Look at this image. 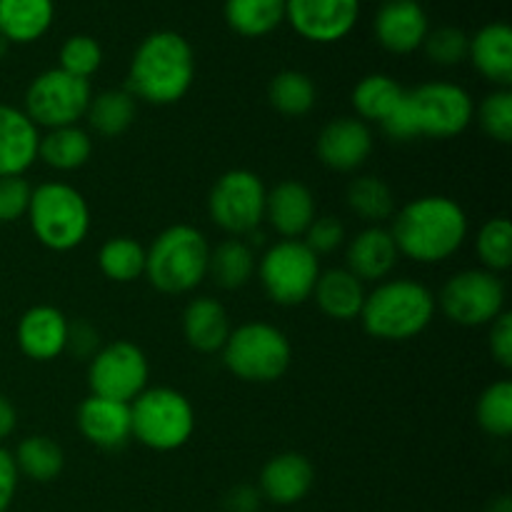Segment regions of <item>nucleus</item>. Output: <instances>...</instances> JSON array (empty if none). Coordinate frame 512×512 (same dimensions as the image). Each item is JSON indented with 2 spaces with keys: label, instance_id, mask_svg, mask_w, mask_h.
Masks as SVG:
<instances>
[{
  "label": "nucleus",
  "instance_id": "1",
  "mask_svg": "<svg viewBox=\"0 0 512 512\" xmlns=\"http://www.w3.org/2000/svg\"><path fill=\"white\" fill-rule=\"evenodd\" d=\"M390 233L400 258L440 265L460 253L470 235V220L463 205L450 195H420L395 210Z\"/></svg>",
  "mask_w": 512,
  "mask_h": 512
},
{
  "label": "nucleus",
  "instance_id": "2",
  "mask_svg": "<svg viewBox=\"0 0 512 512\" xmlns=\"http://www.w3.org/2000/svg\"><path fill=\"white\" fill-rule=\"evenodd\" d=\"M195 83V50L175 30H155L135 48L128 68V90L138 103L168 108L180 103Z\"/></svg>",
  "mask_w": 512,
  "mask_h": 512
},
{
  "label": "nucleus",
  "instance_id": "3",
  "mask_svg": "<svg viewBox=\"0 0 512 512\" xmlns=\"http://www.w3.org/2000/svg\"><path fill=\"white\" fill-rule=\"evenodd\" d=\"M438 313L435 293L413 278H388L365 295L360 325L380 343H408L430 328Z\"/></svg>",
  "mask_w": 512,
  "mask_h": 512
},
{
  "label": "nucleus",
  "instance_id": "4",
  "mask_svg": "<svg viewBox=\"0 0 512 512\" xmlns=\"http://www.w3.org/2000/svg\"><path fill=\"white\" fill-rule=\"evenodd\" d=\"M208 235L188 223H175L160 230L145 248V278L163 295H188L208 278Z\"/></svg>",
  "mask_w": 512,
  "mask_h": 512
},
{
  "label": "nucleus",
  "instance_id": "5",
  "mask_svg": "<svg viewBox=\"0 0 512 512\" xmlns=\"http://www.w3.org/2000/svg\"><path fill=\"white\" fill-rule=\"evenodd\" d=\"M25 218L33 238L50 253H70L80 248L93 228V213L85 195L63 180L35 185Z\"/></svg>",
  "mask_w": 512,
  "mask_h": 512
},
{
  "label": "nucleus",
  "instance_id": "6",
  "mask_svg": "<svg viewBox=\"0 0 512 512\" xmlns=\"http://www.w3.org/2000/svg\"><path fill=\"white\" fill-rule=\"evenodd\" d=\"M220 358L228 373L243 383H278L293 365V343L278 325L250 320L230 330Z\"/></svg>",
  "mask_w": 512,
  "mask_h": 512
},
{
  "label": "nucleus",
  "instance_id": "7",
  "mask_svg": "<svg viewBox=\"0 0 512 512\" xmlns=\"http://www.w3.org/2000/svg\"><path fill=\"white\" fill-rule=\"evenodd\" d=\"M195 408L190 398L168 385L145 388L130 403L133 440L155 453H175L185 448L195 433Z\"/></svg>",
  "mask_w": 512,
  "mask_h": 512
},
{
  "label": "nucleus",
  "instance_id": "8",
  "mask_svg": "<svg viewBox=\"0 0 512 512\" xmlns=\"http://www.w3.org/2000/svg\"><path fill=\"white\" fill-rule=\"evenodd\" d=\"M320 270V258L303 240H275L258 258L255 275L270 303L298 308L313 298Z\"/></svg>",
  "mask_w": 512,
  "mask_h": 512
},
{
  "label": "nucleus",
  "instance_id": "9",
  "mask_svg": "<svg viewBox=\"0 0 512 512\" xmlns=\"http://www.w3.org/2000/svg\"><path fill=\"white\" fill-rule=\"evenodd\" d=\"M438 310L460 328H488L508 310V288L503 275L485 268L458 270L435 295Z\"/></svg>",
  "mask_w": 512,
  "mask_h": 512
},
{
  "label": "nucleus",
  "instance_id": "10",
  "mask_svg": "<svg viewBox=\"0 0 512 512\" xmlns=\"http://www.w3.org/2000/svg\"><path fill=\"white\" fill-rule=\"evenodd\" d=\"M263 178L248 168L225 170L208 193V215L228 238H250L265 223Z\"/></svg>",
  "mask_w": 512,
  "mask_h": 512
},
{
  "label": "nucleus",
  "instance_id": "11",
  "mask_svg": "<svg viewBox=\"0 0 512 512\" xmlns=\"http://www.w3.org/2000/svg\"><path fill=\"white\" fill-rule=\"evenodd\" d=\"M90 98V80L75 78L60 68H48L35 75L25 88L23 110L38 128H65L85 120Z\"/></svg>",
  "mask_w": 512,
  "mask_h": 512
},
{
  "label": "nucleus",
  "instance_id": "12",
  "mask_svg": "<svg viewBox=\"0 0 512 512\" xmlns=\"http://www.w3.org/2000/svg\"><path fill=\"white\" fill-rule=\"evenodd\" d=\"M408 103L413 108L420 138H458L475 120L473 95L450 80H430L408 90Z\"/></svg>",
  "mask_w": 512,
  "mask_h": 512
},
{
  "label": "nucleus",
  "instance_id": "13",
  "mask_svg": "<svg viewBox=\"0 0 512 512\" xmlns=\"http://www.w3.org/2000/svg\"><path fill=\"white\" fill-rule=\"evenodd\" d=\"M150 360L143 348L130 340H113L100 345L88 360V388L100 398L133 403L145 388H150Z\"/></svg>",
  "mask_w": 512,
  "mask_h": 512
},
{
  "label": "nucleus",
  "instance_id": "14",
  "mask_svg": "<svg viewBox=\"0 0 512 512\" xmlns=\"http://www.w3.org/2000/svg\"><path fill=\"white\" fill-rule=\"evenodd\" d=\"M358 20L360 0H285V23L315 45L340 43Z\"/></svg>",
  "mask_w": 512,
  "mask_h": 512
},
{
  "label": "nucleus",
  "instance_id": "15",
  "mask_svg": "<svg viewBox=\"0 0 512 512\" xmlns=\"http://www.w3.org/2000/svg\"><path fill=\"white\" fill-rule=\"evenodd\" d=\"M375 148L373 128L355 115H340L320 128L315 155L335 173H358Z\"/></svg>",
  "mask_w": 512,
  "mask_h": 512
},
{
  "label": "nucleus",
  "instance_id": "16",
  "mask_svg": "<svg viewBox=\"0 0 512 512\" xmlns=\"http://www.w3.org/2000/svg\"><path fill=\"white\" fill-rule=\"evenodd\" d=\"M68 333V315L55 305L40 303L20 315L15 325V343L33 363H53L68 350Z\"/></svg>",
  "mask_w": 512,
  "mask_h": 512
},
{
  "label": "nucleus",
  "instance_id": "17",
  "mask_svg": "<svg viewBox=\"0 0 512 512\" xmlns=\"http://www.w3.org/2000/svg\"><path fill=\"white\" fill-rule=\"evenodd\" d=\"M375 40L393 55H410L423 48L430 20L418 0H385L373 20Z\"/></svg>",
  "mask_w": 512,
  "mask_h": 512
},
{
  "label": "nucleus",
  "instance_id": "18",
  "mask_svg": "<svg viewBox=\"0 0 512 512\" xmlns=\"http://www.w3.org/2000/svg\"><path fill=\"white\" fill-rule=\"evenodd\" d=\"M315 218H318L315 193L303 180L288 178L268 188L265 223L280 240H300Z\"/></svg>",
  "mask_w": 512,
  "mask_h": 512
},
{
  "label": "nucleus",
  "instance_id": "19",
  "mask_svg": "<svg viewBox=\"0 0 512 512\" xmlns=\"http://www.w3.org/2000/svg\"><path fill=\"white\" fill-rule=\"evenodd\" d=\"M315 485V468L303 453L285 450L273 455L260 470L255 488L260 490L263 503H273L278 508L303 503Z\"/></svg>",
  "mask_w": 512,
  "mask_h": 512
},
{
  "label": "nucleus",
  "instance_id": "20",
  "mask_svg": "<svg viewBox=\"0 0 512 512\" xmlns=\"http://www.w3.org/2000/svg\"><path fill=\"white\" fill-rule=\"evenodd\" d=\"M400 253L393 233L385 225H365L345 240V265L355 278L368 283H383L398 268Z\"/></svg>",
  "mask_w": 512,
  "mask_h": 512
},
{
  "label": "nucleus",
  "instance_id": "21",
  "mask_svg": "<svg viewBox=\"0 0 512 512\" xmlns=\"http://www.w3.org/2000/svg\"><path fill=\"white\" fill-rule=\"evenodd\" d=\"M80 435L85 443L95 445L100 450H120L133 440L130 430V405L118 400L100 398L90 393L75 413Z\"/></svg>",
  "mask_w": 512,
  "mask_h": 512
},
{
  "label": "nucleus",
  "instance_id": "22",
  "mask_svg": "<svg viewBox=\"0 0 512 512\" xmlns=\"http://www.w3.org/2000/svg\"><path fill=\"white\" fill-rule=\"evenodd\" d=\"M40 128L23 108L0 103V178L25 175L38 163Z\"/></svg>",
  "mask_w": 512,
  "mask_h": 512
},
{
  "label": "nucleus",
  "instance_id": "23",
  "mask_svg": "<svg viewBox=\"0 0 512 512\" xmlns=\"http://www.w3.org/2000/svg\"><path fill=\"white\" fill-rule=\"evenodd\" d=\"M468 60L478 70L480 78L488 80L495 88L512 85V30L503 20L483 25L470 38Z\"/></svg>",
  "mask_w": 512,
  "mask_h": 512
},
{
  "label": "nucleus",
  "instance_id": "24",
  "mask_svg": "<svg viewBox=\"0 0 512 512\" xmlns=\"http://www.w3.org/2000/svg\"><path fill=\"white\" fill-rule=\"evenodd\" d=\"M233 323L220 300L210 295H198L188 300L183 310V338L195 353L215 355L223 350Z\"/></svg>",
  "mask_w": 512,
  "mask_h": 512
},
{
  "label": "nucleus",
  "instance_id": "25",
  "mask_svg": "<svg viewBox=\"0 0 512 512\" xmlns=\"http://www.w3.org/2000/svg\"><path fill=\"white\" fill-rule=\"evenodd\" d=\"M368 285L355 278L348 268H328L320 270V278L315 283L313 298L320 313L335 323H350L360 318Z\"/></svg>",
  "mask_w": 512,
  "mask_h": 512
},
{
  "label": "nucleus",
  "instance_id": "26",
  "mask_svg": "<svg viewBox=\"0 0 512 512\" xmlns=\"http://www.w3.org/2000/svg\"><path fill=\"white\" fill-rule=\"evenodd\" d=\"M55 23V0H0V35L10 45L38 43Z\"/></svg>",
  "mask_w": 512,
  "mask_h": 512
},
{
  "label": "nucleus",
  "instance_id": "27",
  "mask_svg": "<svg viewBox=\"0 0 512 512\" xmlns=\"http://www.w3.org/2000/svg\"><path fill=\"white\" fill-rule=\"evenodd\" d=\"M93 135L83 125H65L40 133L38 160L55 173H75L93 158Z\"/></svg>",
  "mask_w": 512,
  "mask_h": 512
},
{
  "label": "nucleus",
  "instance_id": "28",
  "mask_svg": "<svg viewBox=\"0 0 512 512\" xmlns=\"http://www.w3.org/2000/svg\"><path fill=\"white\" fill-rule=\"evenodd\" d=\"M135 118H138V100L125 88L93 93L88 113H85L90 135H98V138H120L133 128Z\"/></svg>",
  "mask_w": 512,
  "mask_h": 512
},
{
  "label": "nucleus",
  "instance_id": "29",
  "mask_svg": "<svg viewBox=\"0 0 512 512\" xmlns=\"http://www.w3.org/2000/svg\"><path fill=\"white\" fill-rule=\"evenodd\" d=\"M345 205L365 225H385L398 210L395 190L380 175H358L345 188Z\"/></svg>",
  "mask_w": 512,
  "mask_h": 512
},
{
  "label": "nucleus",
  "instance_id": "30",
  "mask_svg": "<svg viewBox=\"0 0 512 512\" xmlns=\"http://www.w3.org/2000/svg\"><path fill=\"white\" fill-rule=\"evenodd\" d=\"M258 255L245 238H225L210 250L208 278L220 290H240L255 278Z\"/></svg>",
  "mask_w": 512,
  "mask_h": 512
},
{
  "label": "nucleus",
  "instance_id": "31",
  "mask_svg": "<svg viewBox=\"0 0 512 512\" xmlns=\"http://www.w3.org/2000/svg\"><path fill=\"white\" fill-rule=\"evenodd\" d=\"M408 90L388 73H370L358 80L353 88V110L355 118H360L368 125H380L400 103H403Z\"/></svg>",
  "mask_w": 512,
  "mask_h": 512
},
{
  "label": "nucleus",
  "instance_id": "32",
  "mask_svg": "<svg viewBox=\"0 0 512 512\" xmlns=\"http://www.w3.org/2000/svg\"><path fill=\"white\" fill-rule=\"evenodd\" d=\"M223 18L240 38H265L285 23V0H225Z\"/></svg>",
  "mask_w": 512,
  "mask_h": 512
},
{
  "label": "nucleus",
  "instance_id": "33",
  "mask_svg": "<svg viewBox=\"0 0 512 512\" xmlns=\"http://www.w3.org/2000/svg\"><path fill=\"white\" fill-rule=\"evenodd\" d=\"M268 103L283 118H305L318 103V85L303 70H280L268 83Z\"/></svg>",
  "mask_w": 512,
  "mask_h": 512
},
{
  "label": "nucleus",
  "instance_id": "34",
  "mask_svg": "<svg viewBox=\"0 0 512 512\" xmlns=\"http://www.w3.org/2000/svg\"><path fill=\"white\" fill-rule=\"evenodd\" d=\"M15 468L20 480H33V483H53L60 478L65 468V453L53 438L48 435H28L13 450Z\"/></svg>",
  "mask_w": 512,
  "mask_h": 512
},
{
  "label": "nucleus",
  "instance_id": "35",
  "mask_svg": "<svg viewBox=\"0 0 512 512\" xmlns=\"http://www.w3.org/2000/svg\"><path fill=\"white\" fill-rule=\"evenodd\" d=\"M98 270L105 280L118 285L145 278V245L130 235L108 238L98 250Z\"/></svg>",
  "mask_w": 512,
  "mask_h": 512
},
{
  "label": "nucleus",
  "instance_id": "36",
  "mask_svg": "<svg viewBox=\"0 0 512 512\" xmlns=\"http://www.w3.org/2000/svg\"><path fill=\"white\" fill-rule=\"evenodd\" d=\"M475 420L490 438L508 440L512 435V383L495 380L480 393L475 403Z\"/></svg>",
  "mask_w": 512,
  "mask_h": 512
},
{
  "label": "nucleus",
  "instance_id": "37",
  "mask_svg": "<svg viewBox=\"0 0 512 512\" xmlns=\"http://www.w3.org/2000/svg\"><path fill=\"white\" fill-rule=\"evenodd\" d=\"M475 253H478L480 268L490 273L503 275L512 268V225L505 215L490 218L480 225L475 233Z\"/></svg>",
  "mask_w": 512,
  "mask_h": 512
},
{
  "label": "nucleus",
  "instance_id": "38",
  "mask_svg": "<svg viewBox=\"0 0 512 512\" xmlns=\"http://www.w3.org/2000/svg\"><path fill=\"white\" fill-rule=\"evenodd\" d=\"M475 120L490 140L508 145L512 140V90L493 88L478 105Z\"/></svg>",
  "mask_w": 512,
  "mask_h": 512
},
{
  "label": "nucleus",
  "instance_id": "39",
  "mask_svg": "<svg viewBox=\"0 0 512 512\" xmlns=\"http://www.w3.org/2000/svg\"><path fill=\"white\" fill-rule=\"evenodd\" d=\"M103 65V48L93 35H70L65 43L60 45L58 53V68L65 73L75 75V78L90 80Z\"/></svg>",
  "mask_w": 512,
  "mask_h": 512
},
{
  "label": "nucleus",
  "instance_id": "40",
  "mask_svg": "<svg viewBox=\"0 0 512 512\" xmlns=\"http://www.w3.org/2000/svg\"><path fill=\"white\" fill-rule=\"evenodd\" d=\"M468 48L470 35L465 30L455 28V25H440V28H430L420 50L430 63L440 65V68H453V65L468 60Z\"/></svg>",
  "mask_w": 512,
  "mask_h": 512
},
{
  "label": "nucleus",
  "instance_id": "41",
  "mask_svg": "<svg viewBox=\"0 0 512 512\" xmlns=\"http://www.w3.org/2000/svg\"><path fill=\"white\" fill-rule=\"evenodd\" d=\"M300 240H303L318 258H323V255H333L338 253L340 248H345L348 228H345L343 220L335 218V215H318Z\"/></svg>",
  "mask_w": 512,
  "mask_h": 512
},
{
  "label": "nucleus",
  "instance_id": "42",
  "mask_svg": "<svg viewBox=\"0 0 512 512\" xmlns=\"http://www.w3.org/2000/svg\"><path fill=\"white\" fill-rule=\"evenodd\" d=\"M30 195H33V185L25 180V175L0 178V225L23 220L28 215Z\"/></svg>",
  "mask_w": 512,
  "mask_h": 512
},
{
  "label": "nucleus",
  "instance_id": "43",
  "mask_svg": "<svg viewBox=\"0 0 512 512\" xmlns=\"http://www.w3.org/2000/svg\"><path fill=\"white\" fill-rule=\"evenodd\" d=\"M488 348L500 368H512V313L505 310L503 315L488 325Z\"/></svg>",
  "mask_w": 512,
  "mask_h": 512
},
{
  "label": "nucleus",
  "instance_id": "44",
  "mask_svg": "<svg viewBox=\"0 0 512 512\" xmlns=\"http://www.w3.org/2000/svg\"><path fill=\"white\" fill-rule=\"evenodd\" d=\"M378 128L383 130L390 140H395V143H413V140H420L418 123H415L413 108H410L408 103V93H405L403 103H400Z\"/></svg>",
  "mask_w": 512,
  "mask_h": 512
},
{
  "label": "nucleus",
  "instance_id": "45",
  "mask_svg": "<svg viewBox=\"0 0 512 512\" xmlns=\"http://www.w3.org/2000/svg\"><path fill=\"white\" fill-rule=\"evenodd\" d=\"M20 473L15 468L13 450L0 445V512H8L13 508L15 495H18Z\"/></svg>",
  "mask_w": 512,
  "mask_h": 512
},
{
  "label": "nucleus",
  "instance_id": "46",
  "mask_svg": "<svg viewBox=\"0 0 512 512\" xmlns=\"http://www.w3.org/2000/svg\"><path fill=\"white\" fill-rule=\"evenodd\" d=\"M100 348V335L98 330L93 328L90 323L85 320H75L70 323V333H68V350L65 353H73L78 358L90 360Z\"/></svg>",
  "mask_w": 512,
  "mask_h": 512
},
{
  "label": "nucleus",
  "instance_id": "47",
  "mask_svg": "<svg viewBox=\"0 0 512 512\" xmlns=\"http://www.w3.org/2000/svg\"><path fill=\"white\" fill-rule=\"evenodd\" d=\"M260 505H263V498L255 485H235L225 495V512H258Z\"/></svg>",
  "mask_w": 512,
  "mask_h": 512
},
{
  "label": "nucleus",
  "instance_id": "48",
  "mask_svg": "<svg viewBox=\"0 0 512 512\" xmlns=\"http://www.w3.org/2000/svg\"><path fill=\"white\" fill-rule=\"evenodd\" d=\"M15 428H18V408L8 395L0 393V445L15 433Z\"/></svg>",
  "mask_w": 512,
  "mask_h": 512
},
{
  "label": "nucleus",
  "instance_id": "49",
  "mask_svg": "<svg viewBox=\"0 0 512 512\" xmlns=\"http://www.w3.org/2000/svg\"><path fill=\"white\" fill-rule=\"evenodd\" d=\"M485 512H512V500L508 495H498V498L490 500Z\"/></svg>",
  "mask_w": 512,
  "mask_h": 512
},
{
  "label": "nucleus",
  "instance_id": "50",
  "mask_svg": "<svg viewBox=\"0 0 512 512\" xmlns=\"http://www.w3.org/2000/svg\"><path fill=\"white\" fill-rule=\"evenodd\" d=\"M8 50H10V43L3 38V35H0V63H3V60H5V55H8Z\"/></svg>",
  "mask_w": 512,
  "mask_h": 512
}]
</instances>
